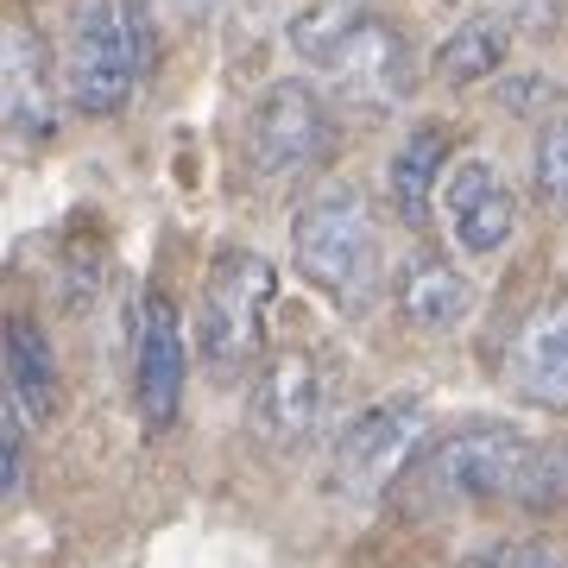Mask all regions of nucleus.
Returning <instances> with one entry per match:
<instances>
[{"label": "nucleus", "instance_id": "f257e3e1", "mask_svg": "<svg viewBox=\"0 0 568 568\" xmlns=\"http://www.w3.org/2000/svg\"><path fill=\"white\" fill-rule=\"evenodd\" d=\"M291 260L342 316H366L386 284V246L361 190H323L291 222Z\"/></svg>", "mask_w": 568, "mask_h": 568}, {"label": "nucleus", "instance_id": "f03ea898", "mask_svg": "<svg viewBox=\"0 0 568 568\" xmlns=\"http://www.w3.org/2000/svg\"><path fill=\"white\" fill-rule=\"evenodd\" d=\"M145 63H152V13L145 0H82L70 26V63L63 89L70 108L89 121H108L133 102Z\"/></svg>", "mask_w": 568, "mask_h": 568}, {"label": "nucleus", "instance_id": "7ed1b4c3", "mask_svg": "<svg viewBox=\"0 0 568 568\" xmlns=\"http://www.w3.org/2000/svg\"><path fill=\"white\" fill-rule=\"evenodd\" d=\"M544 455L525 429L511 424H467L455 436L424 455L417 467V487H424L429 506H499V499H518V493L544 474Z\"/></svg>", "mask_w": 568, "mask_h": 568}, {"label": "nucleus", "instance_id": "20e7f679", "mask_svg": "<svg viewBox=\"0 0 568 568\" xmlns=\"http://www.w3.org/2000/svg\"><path fill=\"white\" fill-rule=\"evenodd\" d=\"M272 304H278V272H272L265 253L227 246L222 260L209 265L203 310H196V347H203V366L215 379H241L246 366L260 361Z\"/></svg>", "mask_w": 568, "mask_h": 568}, {"label": "nucleus", "instance_id": "39448f33", "mask_svg": "<svg viewBox=\"0 0 568 568\" xmlns=\"http://www.w3.org/2000/svg\"><path fill=\"white\" fill-rule=\"evenodd\" d=\"M429 429V405L417 392H392V398H373V405L342 429L335 443V462H328V487L347 506H379L398 480H405L410 455Z\"/></svg>", "mask_w": 568, "mask_h": 568}, {"label": "nucleus", "instance_id": "423d86ee", "mask_svg": "<svg viewBox=\"0 0 568 568\" xmlns=\"http://www.w3.org/2000/svg\"><path fill=\"white\" fill-rule=\"evenodd\" d=\"M328 410H335V366H328V354L291 342L260 366L253 398H246V429L272 448H297L323 429Z\"/></svg>", "mask_w": 568, "mask_h": 568}, {"label": "nucleus", "instance_id": "0eeeda50", "mask_svg": "<svg viewBox=\"0 0 568 568\" xmlns=\"http://www.w3.org/2000/svg\"><path fill=\"white\" fill-rule=\"evenodd\" d=\"M328 152H335V114H328V102L297 77L272 82L260 95V108H253V126H246L253 171L278 183V178L310 171V164H323Z\"/></svg>", "mask_w": 568, "mask_h": 568}, {"label": "nucleus", "instance_id": "6e6552de", "mask_svg": "<svg viewBox=\"0 0 568 568\" xmlns=\"http://www.w3.org/2000/svg\"><path fill=\"white\" fill-rule=\"evenodd\" d=\"M443 222H448V241L462 246L467 260H493L518 234V196L506 190L499 164L480 159V152H467V159L448 164Z\"/></svg>", "mask_w": 568, "mask_h": 568}, {"label": "nucleus", "instance_id": "1a4fd4ad", "mask_svg": "<svg viewBox=\"0 0 568 568\" xmlns=\"http://www.w3.org/2000/svg\"><path fill=\"white\" fill-rule=\"evenodd\" d=\"M183 366H190V354H183V316L164 291H152L140 310V342H133V398H140V417L152 436H164V429L178 424Z\"/></svg>", "mask_w": 568, "mask_h": 568}, {"label": "nucleus", "instance_id": "9d476101", "mask_svg": "<svg viewBox=\"0 0 568 568\" xmlns=\"http://www.w3.org/2000/svg\"><path fill=\"white\" fill-rule=\"evenodd\" d=\"M0 114H7V133L20 145H39L58 133L51 58H44L39 32L26 20H7V39H0Z\"/></svg>", "mask_w": 568, "mask_h": 568}, {"label": "nucleus", "instance_id": "9b49d317", "mask_svg": "<svg viewBox=\"0 0 568 568\" xmlns=\"http://www.w3.org/2000/svg\"><path fill=\"white\" fill-rule=\"evenodd\" d=\"M392 304H398L405 328H417V335H455L474 316V278L462 265L436 260V253H417V260L398 265Z\"/></svg>", "mask_w": 568, "mask_h": 568}, {"label": "nucleus", "instance_id": "f8f14e48", "mask_svg": "<svg viewBox=\"0 0 568 568\" xmlns=\"http://www.w3.org/2000/svg\"><path fill=\"white\" fill-rule=\"evenodd\" d=\"M506 379H511V392H518L525 405H544V410L568 405V304L537 310V316L518 328Z\"/></svg>", "mask_w": 568, "mask_h": 568}, {"label": "nucleus", "instance_id": "ddd939ff", "mask_svg": "<svg viewBox=\"0 0 568 568\" xmlns=\"http://www.w3.org/2000/svg\"><path fill=\"white\" fill-rule=\"evenodd\" d=\"M7 405L20 410L32 429H44L63 405V379H58V347L44 342V328L32 316L7 323Z\"/></svg>", "mask_w": 568, "mask_h": 568}, {"label": "nucleus", "instance_id": "4468645a", "mask_svg": "<svg viewBox=\"0 0 568 568\" xmlns=\"http://www.w3.org/2000/svg\"><path fill=\"white\" fill-rule=\"evenodd\" d=\"M448 133L436 121L410 126L405 140H398V152H392L386 164V190H392V209L405 215L410 227L429 222V209L443 203V183H448Z\"/></svg>", "mask_w": 568, "mask_h": 568}, {"label": "nucleus", "instance_id": "2eb2a0df", "mask_svg": "<svg viewBox=\"0 0 568 568\" xmlns=\"http://www.w3.org/2000/svg\"><path fill=\"white\" fill-rule=\"evenodd\" d=\"M328 77L342 82L347 102L392 108V102H405V89H410V51H405V39H398L386 20H373V26H366V39L354 44Z\"/></svg>", "mask_w": 568, "mask_h": 568}, {"label": "nucleus", "instance_id": "dca6fc26", "mask_svg": "<svg viewBox=\"0 0 568 568\" xmlns=\"http://www.w3.org/2000/svg\"><path fill=\"white\" fill-rule=\"evenodd\" d=\"M379 20V0H310L291 20V51L310 70H335V63L366 39V26Z\"/></svg>", "mask_w": 568, "mask_h": 568}, {"label": "nucleus", "instance_id": "f3484780", "mask_svg": "<svg viewBox=\"0 0 568 568\" xmlns=\"http://www.w3.org/2000/svg\"><path fill=\"white\" fill-rule=\"evenodd\" d=\"M506 58H511V32H506V26H499V20H462L443 44H436L429 70H436L443 89H474V82L499 77Z\"/></svg>", "mask_w": 568, "mask_h": 568}, {"label": "nucleus", "instance_id": "a211bd4d", "mask_svg": "<svg viewBox=\"0 0 568 568\" xmlns=\"http://www.w3.org/2000/svg\"><path fill=\"white\" fill-rule=\"evenodd\" d=\"M530 183H537V196L556 215H568V114H556L537 133V145H530Z\"/></svg>", "mask_w": 568, "mask_h": 568}, {"label": "nucleus", "instance_id": "6ab92c4d", "mask_svg": "<svg viewBox=\"0 0 568 568\" xmlns=\"http://www.w3.org/2000/svg\"><path fill=\"white\" fill-rule=\"evenodd\" d=\"M26 417L13 405L0 410V493H20V480H26Z\"/></svg>", "mask_w": 568, "mask_h": 568}, {"label": "nucleus", "instance_id": "aec40b11", "mask_svg": "<svg viewBox=\"0 0 568 568\" xmlns=\"http://www.w3.org/2000/svg\"><path fill=\"white\" fill-rule=\"evenodd\" d=\"M462 568H562V556L549 544H537V537H518V544H499V549H487V556H474V562H462Z\"/></svg>", "mask_w": 568, "mask_h": 568}, {"label": "nucleus", "instance_id": "412c9836", "mask_svg": "<svg viewBox=\"0 0 568 568\" xmlns=\"http://www.w3.org/2000/svg\"><path fill=\"white\" fill-rule=\"evenodd\" d=\"M171 7H178L183 20H209V13H215V7H222V0H171Z\"/></svg>", "mask_w": 568, "mask_h": 568}]
</instances>
